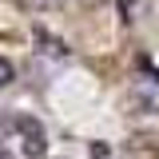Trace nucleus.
I'll return each instance as SVG.
<instances>
[{
    "instance_id": "obj_1",
    "label": "nucleus",
    "mask_w": 159,
    "mask_h": 159,
    "mask_svg": "<svg viewBox=\"0 0 159 159\" xmlns=\"http://www.w3.org/2000/svg\"><path fill=\"white\" fill-rule=\"evenodd\" d=\"M16 127L24 131V151H28V155H40V151H44V127H40L36 119H28V116L20 119Z\"/></svg>"
},
{
    "instance_id": "obj_2",
    "label": "nucleus",
    "mask_w": 159,
    "mask_h": 159,
    "mask_svg": "<svg viewBox=\"0 0 159 159\" xmlns=\"http://www.w3.org/2000/svg\"><path fill=\"white\" fill-rule=\"evenodd\" d=\"M16 8H24V12H52V8H60L64 0H12Z\"/></svg>"
},
{
    "instance_id": "obj_3",
    "label": "nucleus",
    "mask_w": 159,
    "mask_h": 159,
    "mask_svg": "<svg viewBox=\"0 0 159 159\" xmlns=\"http://www.w3.org/2000/svg\"><path fill=\"white\" fill-rule=\"evenodd\" d=\"M12 76H16V68H12L8 60L0 56V88H4V84H12Z\"/></svg>"
}]
</instances>
